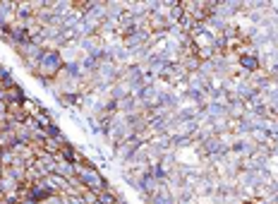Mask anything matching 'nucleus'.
<instances>
[{"instance_id": "obj_1", "label": "nucleus", "mask_w": 278, "mask_h": 204, "mask_svg": "<svg viewBox=\"0 0 278 204\" xmlns=\"http://www.w3.org/2000/svg\"><path fill=\"white\" fill-rule=\"evenodd\" d=\"M62 70V58L58 51H43V58L39 60L36 70H34V77H39L43 84L56 80V75Z\"/></svg>"}, {"instance_id": "obj_2", "label": "nucleus", "mask_w": 278, "mask_h": 204, "mask_svg": "<svg viewBox=\"0 0 278 204\" xmlns=\"http://www.w3.org/2000/svg\"><path fill=\"white\" fill-rule=\"evenodd\" d=\"M75 173L82 178V183L89 187V190H94V192H101V190H106L111 183L106 180V175L101 173L99 168H84V166H77L75 163Z\"/></svg>"}, {"instance_id": "obj_3", "label": "nucleus", "mask_w": 278, "mask_h": 204, "mask_svg": "<svg viewBox=\"0 0 278 204\" xmlns=\"http://www.w3.org/2000/svg\"><path fill=\"white\" fill-rule=\"evenodd\" d=\"M137 146H139V142L137 140H127V142H120L118 146H113V161H118L120 166L137 151Z\"/></svg>"}, {"instance_id": "obj_4", "label": "nucleus", "mask_w": 278, "mask_h": 204, "mask_svg": "<svg viewBox=\"0 0 278 204\" xmlns=\"http://www.w3.org/2000/svg\"><path fill=\"white\" fill-rule=\"evenodd\" d=\"M43 180H46V187H48L51 192H56V195H62V192H65V190L70 187V183H67V178H62V175H58V173L46 175Z\"/></svg>"}, {"instance_id": "obj_5", "label": "nucleus", "mask_w": 278, "mask_h": 204, "mask_svg": "<svg viewBox=\"0 0 278 204\" xmlns=\"http://www.w3.org/2000/svg\"><path fill=\"white\" fill-rule=\"evenodd\" d=\"M15 20H17L15 2H10V0H2V2H0V24H2V27H10Z\"/></svg>"}, {"instance_id": "obj_6", "label": "nucleus", "mask_w": 278, "mask_h": 204, "mask_svg": "<svg viewBox=\"0 0 278 204\" xmlns=\"http://www.w3.org/2000/svg\"><path fill=\"white\" fill-rule=\"evenodd\" d=\"M53 159H56V173L58 175H62V178H67V180H70L72 175H77V173H75V163H72V161H67L62 154H56Z\"/></svg>"}, {"instance_id": "obj_7", "label": "nucleus", "mask_w": 278, "mask_h": 204, "mask_svg": "<svg viewBox=\"0 0 278 204\" xmlns=\"http://www.w3.org/2000/svg\"><path fill=\"white\" fill-rule=\"evenodd\" d=\"M27 99V94H24V89L20 87V84H12V87L5 89V101L7 103H12V101H24Z\"/></svg>"}, {"instance_id": "obj_8", "label": "nucleus", "mask_w": 278, "mask_h": 204, "mask_svg": "<svg viewBox=\"0 0 278 204\" xmlns=\"http://www.w3.org/2000/svg\"><path fill=\"white\" fill-rule=\"evenodd\" d=\"M15 144H17L15 132H12L10 127H7V130H2V132H0V149H5V151H7V149H12Z\"/></svg>"}, {"instance_id": "obj_9", "label": "nucleus", "mask_w": 278, "mask_h": 204, "mask_svg": "<svg viewBox=\"0 0 278 204\" xmlns=\"http://www.w3.org/2000/svg\"><path fill=\"white\" fill-rule=\"evenodd\" d=\"M22 106H24V113H27V118H36L39 113H41V106H39L34 99H29V96L22 101Z\"/></svg>"}, {"instance_id": "obj_10", "label": "nucleus", "mask_w": 278, "mask_h": 204, "mask_svg": "<svg viewBox=\"0 0 278 204\" xmlns=\"http://www.w3.org/2000/svg\"><path fill=\"white\" fill-rule=\"evenodd\" d=\"M43 149H46L48 154H53V156H56V154H60L62 144H60V140H58V137H48V140L43 142Z\"/></svg>"}, {"instance_id": "obj_11", "label": "nucleus", "mask_w": 278, "mask_h": 204, "mask_svg": "<svg viewBox=\"0 0 278 204\" xmlns=\"http://www.w3.org/2000/svg\"><path fill=\"white\" fill-rule=\"evenodd\" d=\"M82 200H84V204H99V192H94V190H84L82 192Z\"/></svg>"}, {"instance_id": "obj_12", "label": "nucleus", "mask_w": 278, "mask_h": 204, "mask_svg": "<svg viewBox=\"0 0 278 204\" xmlns=\"http://www.w3.org/2000/svg\"><path fill=\"white\" fill-rule=\"evenodd\" d=\"M39 204H65V200H62V195H56V192H51L46 200H41Z\"/></svg>"}, {"instance_id": "obj_13", "label": "nucleus", "mask_w": 278, "mask_h": 204, "mask_svg": "<svg viewBox=\"0 0 278 204\" xmlns=\"http://www.w3.org/2000/svg\"><path fill=\"white\" fill-rule=\"evenodd\" d=\"M62 200H65V204H84L82 195H70V197H65V195H62Z\"/></svg>"}, {"instance_id": "obj_14", "label": "nucleus", "mask_w": 278, "mask_h": 204, "mask_svg": "<svg viewBox=\"0 0 278 204\" xmlns=\"http://www.w3.org/2000/svg\"><path fill=\"white\" fill-rule=\"evenodd\" d=\"M0 185H2V171H0Z\"/></svg>"}]
</instances>
